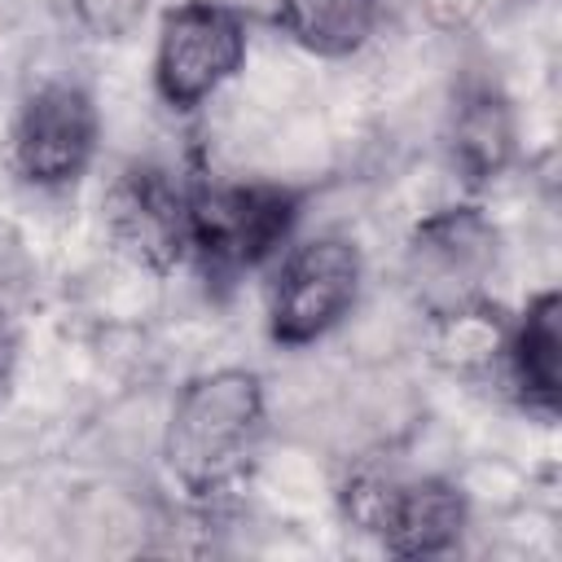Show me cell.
I'll return each mask as SVG.
<instances>
[{
    "label": "cell",
    "instance_id": "cell-1",
    "mask_svg": "<svg viewBox=\"0 0 562 562\" xmlns=\"http://www.w3.org/2000/svg\"><path fill=\"white\" fill-rule=\"evenodd\" d=\"M263 382L250 369H211L180 386L167 430L162 461L176 487L193 501L233 492L255 465L263 439Z\"/></svg>",
    "mask_w": 562,
    "mask_h": 562
},
{
    "label": "cell",
    "instance_id": "cell-10",
    "mask_svg": "<svg viewBox=\"0 0 562 562\" xmlns=\"http://www.w3.org/2000/svg\"><path fill=\"white\" fill-rule=\"evenodd\" d=\"M514 149H518V127L505 92L483 79L461 83L448 119V158L457 176L470 189H479L514 162Z\"/></svg>",
    "mask_w": 562,
    "mask_h": 562
},
{
    "label": "cell",
    "instance_id": "cell-13",
    "mask_svg": "<svg viewBox=\"0 0 562 562\" xmlns=\"http://www.w3.org/2000/svg\"><path fill=\"white\" fill-rule=\"evenodd\" d=\"M26 277H31V263L22 255V241L0 224V321L18 307V299L26 290Z\"/></svg>",
    "mask_w": 562,
    "mask_h": 562
},
{
    "label": "cell",
    "instance_id": "cell-5",
    "mask_svg": "<svg viewBox=\"0 0 562 562\" xmlns=\"http://www.w3.org/2000/svg\"><path fill=\"white\" fill-rule=\"evenodd\" d=\"M360 250L338 237H307L285 250L268 285V334L281 347L321 342L360 299Z\"/></svg>",
    "mask_w": 562,
    "mask_h": 562
},
{
    "label": "cell",
    "instance_id": "cell-12",
    "mask_svg": "<svg viewBox=\"0 0 562 562\" xmlns=\"http://www.w3.org/2000/svg\"><path fill=\"white\" fill-rule=\"evenodd\" d=\"M75 22L97 40H123L149 13V0H70Z\"/></svg>",
    "mask_w": 562,
    "mask_h": 562
},
{
    "label": "cell",
    "instance_id": "cell-2",
    "mask_svg": "<svg viewBox=\"0 0 562 562\" xmlns=\"http://www.w3.org/2000/svg\"><path fill=\"white\" fill-rule=\"evenodd\" d=\"M299 220L281 184H189V255L211 281H233L272 259Z\"/></svg>",
    "mask_w": 562,
    "mask_h": 562
},
{
    "label": "cell",
    "instance_id": "cell-7",
    "mask_svg": "<svg viewBox=\"0 0 562 562\" xmlns=\"http://www.w3.org/2000/svg\"><path fill=\"white\" fill-rule=\"evenodd\" d=\"M105 233L119 255L149 272H171L189 255V184L167 167L132 162L105 189Z\"/></svg>",
    "mask_w": 562,
    "mask_h": 562
},
{
    "label": "cell",
    "instance_id": "cell-4",
    "mask_svg": "<svg viewBox=\"0 0 562 562\" xmlns=\"http://www.w3.org/2000/svg\"><path fill=\"white\" fill-rule=\"evenodd\" d=\"M250 53L246 18L220 0H180L162 13L154 40V92L167 110L211 101Z\"/></svg>",
    "mask_w": 562,
    "mask_h": 562
},
{
    "label": "cell",
    "instance_id": "cell-6",
    "mask_svg": "<svg viewBox=\"0 0 562 562\" xmlns=\"http://www.w3.org/2000/svg\"><path fill=\"white\" fill-rule=\"evenodd\" d=\"M97 136H101V119L92 97L79 83L53 79L22 97L9 158L22 184L61 189L88 171L97 154Z\"/></svg>",
    "mask_w": 562,
    "mask_h": 562
},
{
    "label": "cell",
    "instance_id": "cell-9",
    "mask_svg": "<svg viewBox=\"0 0 562 562\" xmlns=\"http://www.w3.org/2000/svg\"><path fill=\"white\" fill-rule=\"evenodd\" d=\"M501 360L522 408L553 417L562 400V299L536 294L514 325H505Z\"/></svg>",
    "mask_w": 562,
    "mask_h": 562
},
{
    "label": "cell",
    "instance_id": "cell-3",
    "mask_svg": "<svg viewBox=\"0 0 562 562\" xmlns=\"http://www.w3.org/2000/svg\"><path fill=\"white\" fill-rule=\"evenodd\" d=\"M496 259H501L496 224L474 202H457L413 224L404 246V277L413 299L426 307V316L439 321L483 303V285L496 272Z\"/></svg>",
    "mask_w": 562,
    "mask_h": 562
},
{
    "label": "cell",
    "instance_id": "cell-11",
    "mask_svg": "<svg viewBox=\"0 0 562 562\" xmlns=\"http://www.w3.org/2000/svg\"><path fill=\"white\" fill-rule=\"evenodd\" d=\"M382 18V0H277V31L312 57L360 53Z\"/></svg>",
    "mask_w": 562,
    "mask_h": 562
},
{
    "label": "cell",
    "instance_id": "cell-8",
    "mask_svg": "<svg viewBox=\"0 0 562 562\" xmlns=\"http://www.w3.org/2000/svg\"><path fill=\"white\" fill-rule=\"evenodd\" d=\"M465 518V496L448 479H395L373 536L395 558H439L457 549Z\"/></svg>",
    "mask_w": 562,
    "mask_h": 562
},
{
    "label": "cell",
    "instance_id": "cell-14",
    "mask_svg": "<svg viewBox=\"0 0 562 562\" xmlns=\"http://www.w3.org/2000/svg\"><path fill=\"white\" fill-rule=\"evenodd\" d=\"M426 13L439 22V26H470L479 13H483V0H426Z\"/></svg>",
    "mask_w": 562,
    "mask_h": 562
}]
</instances>
